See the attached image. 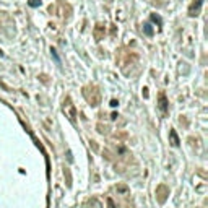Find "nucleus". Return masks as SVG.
Instances as JSON below:
<instances>
[{
  "label": "nucleus",
  "instance_id": "nucleus-10",
  "mask_svg": "<svg viewBox=\"0 0 208 208\" xmlns=\"http://www.w3.org/2000/svg\"><path fill=\"white\" fill-rule=\"evenodd\" d=\"M106 2H112V0H106Z\"/></svg>",
  "mask_w": 208,
  "mask_h": 208
},
{
  "label": "nucleus",
  "instance_id": "nucleus-7",
  "mask_svg": "<svg viewBox=\"0 0 208 208\" xmlns=\"http://www.w3.org/2000/svg\"><path fill=\"white\" fill-rule=\"evenodd\" d=\"M171 138H173V145H179V140H177V137H176V132L174 130L171 132Z\"/></svg>",
  "mask_w": 208,
  "mask_h": 208
},
{
  "label": "nucleus",
  "instance_id": "nucleus-2",
  "mask_svg": "<svg viewBox=\"0 0 208 208\" xmlns=\"http://www.w3.org/2000/svg\"><path fill=\"white\" fill-rule=\"evenodd\" d=\"M200 7H202V0H195V2L190 5V10H189L190 17H197L198 11H200Z\"/></svg>",
  "mask_w": 208,
  "mask_h": 208
},
{
  "label": "nucleus",
  "instance_id": "nucleus-4",
  "mask_svg": "<svg viewBox=\"0 0 208 208\" xmlns=\"http://www.w3.org/2000/svg\"><path fill=\"white\" fill-rule=\"evenodd\" d=\"M143 31H145V34H146V36H151V34H153V28H151L150 23L143 25Z\"/></svg>",
  "mask_w": 208,
  "mask_h": 208
},
{
  "label": "nucleus",
  "instance_id": "nucleus-3",
  "mask_svg": "<svg viewBox=\"0 0 208 208\" xmlns=\"http://www.w3.org/2000/svg\"><path fill=\"white\" fill-rule=\"evenodd\" d=\"M63 107H67V111H69V115H70V119L73 121L75 119V107H73V104L70 102V99H67L65 104H63Z\"/></svg>",
  "mask_w": 208,
  "mask_h": 208
},
{
  "label": "nucleus",
  "instance_id": "nucleus-9",
  "mask_svg": "<svg viewBox=\"0 0 208 208\" xmlns=\"http://www.w3.org/2000/svg\"><path fill=\"white\" fill-rule=\"evenodd\" d=\"M151 18H153V21H156V23H158V25H161V18H159V17H156V15H153V17H151Z\"/></svg>",
  "mask_w": 208,
  "mask_h": 208
},
{
  "label": "nucleus",
  "instance_id": "nucleus-6",
  "mask_svg": "<svg viewBox=\"0 0 208 208\" xmlns=\"http://www.w3.org/2000/svg\"><path fill=\"white\" fill-rule=\"evenodd\" d=\"M28 3H29L31 7H39L41 5V0H28Z\"/></svg>",
  "mask_w": 208,
  "mask_h": 208
},
{
  "label": "nucleus",
  "instance_id": "nucleus-1",
  "mask_svg": "<svg viewBox=\"0 0 208 208\" xmlns=\"http://www.w3.org/2000/svg\"><path fill=\"white\" fill-rule=\"evenodd\" d=\"M91 91L93 93L90 94V91H88V88L85 90V96H86V99L91 102V106H96L98 104V101H99V94H98V91H96V88H91Z\"/></svg>",
  "mask_w": 208,
  "mask_h": 208
},
{
  "label": "nucleus",
  "instance_id": "nucleus-5",
  "mask_svg": "<svg viewBox=\"0 0 208 208\" xmlns=\"http://www.w3.org/2000/svg\"><path fill=\"white\" fill-rule=\"evenodd\" d=\"M101 29H102V25H96V39H98V41H99V39H101Z\"/></svg>",
  "mask_w": 208,
  "mask_h": 208
},
{
  "label": "nucleus",
  "instance_id": "nucleus-8",
  "mask_svg": "<svg viewBox=\"0 0 208 208\" xmlns=\"http://www.w3.org/2000/svg\"><path fill=\"white\" fill-rule=\"evenodd\" d=\"M161 109L166 111V98H164V94H161Z\"/></svg>",
  "mask_w": 208,
  "mask_h": 208
}]
</instances>
